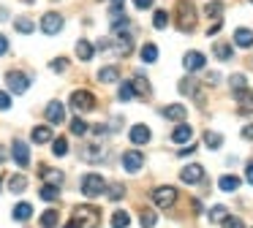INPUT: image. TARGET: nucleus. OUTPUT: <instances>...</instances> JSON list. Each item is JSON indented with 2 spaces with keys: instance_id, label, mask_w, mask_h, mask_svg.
I'll return each mask as SVG.
<instances>
[{
  "instance_id": "obj_53",
  "label": "nucleus",
  "mask_w": 253,
  "mask_h": 228,
  "mask_svg": "<svg viewBox=\"0 0 253 228\" xmlns=\"http://www.w3.org/2000/svg\"><path fill=\"white\" fill-rule=\"evenodd\" d=\"M245 174H248V182H251V185H253V160H251V163H248V171H245Z\"/></svg>"
},
{
  "instance_id": "obj_13",
  "label": "nucleus",
  "mask_w": 253,
  "mask_h": 228,
  "mask_svg": "<svg viewBox=\"0 0 253 228\" xmlns=\"http://www.w3.org/2000/svg\"><path fill=\"white\" fill-rule=\"evenodd\" d=\"M161 114H164L166 119H171V122H182V119L188 117V109L180 106V103H171V106H164V109H161Z\"/></svg>"
},
{
  "instance_id": "obj_34",
  "label": "nucleus",
  "mask_w": 253,
  "mask_h": 228,
  "mask_svg": "<svg viewBox=\"0 0 253 228\" xmlns=\"http://www.w3.org/2000/svg\"><path fill=\"white\" fill-rule=\"evenodd\" d=\"M14 27H17V33H25V36H28V33H33V30H36L33 19H28V16H19V19L14 22Z\"/></svg>"
},
{
  "instance_id": "obj_46",
  "label": "nucleus",
  "mask_w": 253,
  "mask_h": 228,
  "mask_svg": "<svg viewBox=\"0 0 253 228\" xmlns=\"http://www.w3.org/2000/svg\"><path fill=\"white\" fill-rule=\"evenodd\" d=\"M8 109H11V95L0 90V112H8Z\"/></svg>"
},
{
  "instance_id": "obj_23",
  "label": "nucleus",
  "mask_w": 253,
  "mask_h": 228,
  "mask_svg": "<svg viewBox=\"0 0 253 228\" xmlns=\"http://www.w3.org/2000/svg\"><path fill=\"white\" fill-rule=\"evenodd\" d=\"M30 215H33V206H30L28 201H22V204H17V206H14V220L25 223Z\"/></svg>"
},
{
  "instance_id": "obj_25",
  "label": "nucleus",
  "mask_w": 253,
  "mask_h": 228,
  "mask_svg": "<svg viewBox=\"0 0 253 228\" xmlns=\"http://www.w3.org/2000/svg\"><path fill=\"white\" fill-rule=\"evenodd\" d=\"M106 195H109L112 201H120L123 195H126V185L123 182H112V185H106V190H104Z\"/></svg>"
},
{
  "instance_id": "obj_19",
  "label": "nucleus",
  "mask_w": 253,
  "mask_h": 228,
  "mask_svg": "<svg viewBox=\"0 0 253 228\" xmlns=\"http://www.w3.org/2000/svg\"><path fill=\"white\" fill-rule=\"evenodd\" d=\"M93 54H95V46H93L90 41H84V38H82V41L77 43V57L87 63V60H93Z\"/></svg>"
},
{
  "instance_id": "obj_22",
  "label": "nucleus",
  "mask_w": 253,
  "mask_h": 228,
  "mask_svg": "<svg viewBox=\"0 0 253 228\" xmlns=\"http://www.w3.org/2000/svg\"><path fill=\"white\" fill-rule=\"evenodd\" d=\"M25 188H28V177H25V174H14V177L8 179V190H11V193H22Z\"/></svg>"
},
{
  "instance_id": "obj_8",
  "label": "nucleus",
  "mask_w": 253,
  "mask_h": 228,
  "mask_svg": "<svg viewBox=\"0 0 253 228\" xmlns=\"http://www.w3.org/2000/svg\"><path fill=\"white\" fill-rule=\"evenodd\" d=\"M142 166H144V152H136V150L123 152V168H126L128 174H136Z\"/></svg>"
},
{
  "instance_id": "obj_52",
  "label": "nucleus",
  "mask_w": 253,
  "mask_h": 228,
  "mask_svg": "<svg viewBox=\"0 0 253 228\" xmlns=\"http://www.w3.org/2000/svg\"><path fill=\"white\" fill-rule=\"evenodd\" d=\"M220 27H223V22H220V19H218V22H215V25H212V27H210V30H207V33H210V36H218V33H220Z\"/></svg>"
},
{
  "instance_id": "obj_45",
  "label": "nucleus",
  "mask_w": 253,
  "mask_h": 228,
  "mask_svg": "<svg viewBox=\"0 0 253 228\" xmlns=\"http://www.w3.org/2000/svg\"><path fill=\"white\" fill-rule=\"evenodd\" d=\"M66 68H68V60H66V57H57V60H52V71H55V74H63Z\"/></svg>"
},
{
  "instance_id": "obj_48",
  "label": "nucleus",
  "mask_w": 253,
  "mask_h": 228,
  "mask_svg": "<svg viewBox=\"0 0 253 228\" xmlns=\"http://www.w3.org/2000/svg\"><path fill=\"white\" fill-rule=\"evenodd\" d=\"M193 87H196V84H193V81H188V79H182V81H180V92H182V95L193 92Z\"/></svg>"
},
{
  "instance_id": "obj_11",
  "label": "nucleus",
  "mask_w": 253,
  "mask_h": 228,
  "mask_svg": "<svg viewBox=\"0 0 253 228\" xmlns=\"http://www.w3.org/2000/svg\"><path fill=\"white\" fill-rule=\"evenodd\" d=\"M182 65H185L188 74H196V71H202L204 65H207V57H204L202 52H188L185 57H182Z\"/></svg>"
},
{
  "instance_id": "obj_47",
  "label": "nucleus",
  "mask_w": 253,
  "mask_h": 228,
  "mask_svg": "<svg viewBox=\"0 0 253 228\" xmlns=\"http://www.w3.org/2000/svg\"><path fill=\"white\" fill-rule=\"evenodd\" d=\"M223 228H245V226H242L240 217H226V220H223Z\"/></svg>"
},
{
  "instance_id": "obj_37",
  "label": "nucleus",
  "mask_w": 253,
  "mask_h": 228,
  "mask_svg": "<svg viewBox=\"0 0 253 228\" xmlns=\"http://www.w3.org/2000/svg\"><path fill=\"white\" fill-rule=\"evenodd\" d=\"M52 155H57V157L68 155V141L63 139V136H60V139H55V141H52Z\"/></svg>"
},
{
  "instance_id": "obj_24",
  "label": "nucleus",
  "mask_w": 253,
  "mask_h": 228,
  "mask_svg": "<svg viewBox=\"0 0 253 228\" xmlns=\"http://www.w3.org/2000/svg\"><path fill=\"white\" fill-rule=\"evenodd\" d=\"M139 57H142V63H155V60H158V46H155V43H144Z\"/></svg>"
},
{
  "instance_id": "obj_41",
  "label": "nucleus",
  "mask_w": 253,
  "mask_h": 228,
  "mask_svg": "<svg viewBox=\"0 0 253 228\" xmlns=\"http://www.w3.org/2000/svg\"><path fill=\"white\" fill-rule=\"evenodd\" d=\"M131 36H128V33H120V41H117V49H120V54H131Z\"/></svg>"
},
{
  "instance_id": "obj_30",
  "label": "nucleus",
  "mask_w": 253,
  "mask_h": 228,
  "mask_svg": "<svg viewBox=\"0 0 253 228\" xmlns=\"http://www.w3.org/2000/svg\"><path fill=\"white\" fill-rule=\"evenodd\" d=\"M212 52H215V57H218V60H223V63H226V60H231L234 49H231V43H215Z\"/></svg>"
},
{
  "instance_id": "obj_58",
  "label": "nucleus",
  "mask_w": 253,
  "mask_h": 228,
  "mask_svg": "<svg viewBox=\"0 0 253 228\" xmlns=\"http://www.w3.org/2000/svg\"><path fill=\"white\" fill-rule=\"evenodd\" d=\"M251 3H253V0H251Z\"/></svg>"
},
{
  "instance_id": "obj_44",
  "label": "nucleus",
  "mask_w": 253,
  "mask_h": 228,
  "mask_svg": "<svg viewBox=\"0 0 253 228\" xmlns=\"http://www.w3.org/2000/svg\"><path fill=\"white\" fill-rule=\"evenodd\" d=\"M71 133L74 136H84V133H87V122H84V119H71Z\"/></svg>"
},
{
  "instance_id": "obj_9",
  "label": "nucleus",
  "mask_w": 253,
  "mask_h": 228,
  "mask_svg": "<svg viewBox=\"0 0 253 228\" xmlns=\"http://www.w3.org/2000/svg\"><path fill=\"white\" fill-rule=\"evenodd\" d=\"M11 155H14V160H17L19 168H28V166H30V152H28V144H25L22 139H14Z\"/></svg>"
},
{
  "instance_id": "obj_49",
  "label": "nucleus",
  "mask_w": 253,
  "mask_h": 228,
  "mask_svg": "<svg viewBox=\"0 0 253 228\" xmlns=\"http://www.w3.org/2000/svg\"><path fill=\"white\" fill-rule=\"evenodd\" d=\"M133 5H136L139 11H144V8H153V0H133Z\"/></svg>"
},
{
  "instance_id": "obj_26",
  "label": "nucleus",
  "mask_w": 253,
  "mask_h": 228,
  "mask_svg": "<svg viewBox=\"0 0 253 228\" xmlns=\"http://www.w3.org/2000/svg\"><path fill=\"white\" fill-rule=\"evenodd\" d=\"M229 84H231V90H234V95H242V92L248 90V79H245L242 74H234V76L229 79Z\"/></svg>"
},
{
  "instance_id": "obj_29",
  "label": "nucleus",
  "mask_w": 253,
  "mask_h": 228,
  "mask_svg": "<svg viewBox=\"0 0 253 228\" xmlns=\"http://www.w3.org/2000/svg\"><path fill=\"white\" fill-rule=\"evenodd\" d=\"M57 217H60V215H57V212L55 209H46L44 212V215H41V228H57Z\"/></svg>"
},
{
  "instance_id": "obj_56",
  "label": "nucleus",
  "mask_w": 253,
  "mask_h": 228,
  "mask_svg": "<svg viewBox=\"0 0 253 228\" xmlns=\"http://www.w3.org/2000/svg\"><path fill=\"white\" fill-rule=\"evenodd\" d=\"M22 3H28V5H30V3H36V0H22Z\"/></svg>"
},
{
  "instance_id": "obj_10",
  "label": "nucleus",
  "mask_w": 253,
  "mask_h": 228,
  "mask_svg": "<svg viewBox=\"0 0 253 228\" xmlns=\"http://www.w3.org/2000/svg\"><path fill=\"white\" fill-rule=\"evenodd\" d=\"M180 179L185 185H199L204 179V166H199V163H191V166H185L180 171Z\"/></svg>"
},
{
  "instance_id": "obj_33",
  "label": "nucleus",
  "mask_w": 253,
  "mask_h": 228,
  "mask_svg": "<svg viewBox=\"0 0 253 228\" xmlns=\"http://www.w3.org/2000/svg\"><path fill=\"white\" fill-rule=\"evenodd\" d=\"M153 27L155 30H166V27H169V14H166V11H155L153 14Z\"/></svg>"
},
{
  "instance_id": "obj_55",
  "label": "nucleus",
  "mask_w": 253,
  "mask_h": 228,
  "mask_svg": "<svg viewBox=\"0 0 253 228\" xmlns=\"http://www.w3.org/2000/svg\"><path fill=\"white\" fill-rule=\"evenodd\" d=\"M66 228H79V226H77L74 220H68V223H66Z\"/></svg>"
},
{
  "instance_id": "obj_38",
  "label": "nucleus",
  "mask_w": 253,
  "mask_h": 228,
  "mask_svg": "<svg viewBox=\"0 0 253 228\" xmlns=\"http://www.w3.org/2000/svg\"><path fill=\"white\" fill-rule=\"evenodd\" d=\"M226 217H229V209H226V206H212V209H210V220L212 223H223Z\"/></svg>"
},
{
  "instance_id": "obj_20",
  "label": "nucleus",
  "mask_w": 253,
  "mask_h": 228,
  "mask_svg": "<svg viewBox=\"0 0 253 228\" xmlns=\"http://www.w3.org/2000/svg\"><path fill=\"white\" fill-rule=\"evenodd\" d=\"M104 157V150H101L98 144H87V147H82V160H101Z\"/></svg>"
},
{
  "instance_id": "obj_2",
  "label": "nucleus",
  "mask_w": 253,
  "mask_h": 228,
  "mask_svg": "<svg viewBox=\"0 0 253 228\" xmlns=\"http://www.w3.org/2000/svg\"><path fill=\"white\" fill-rule=\"evenodd\" d=\"M177 22H180L182 30H193V25H196V8H193L191 0H177Z\"/></svg>"
},
{
  "instance_id": "obj_36",
  "label": "nucleus",
  "mask_w": 253,
  "mask_h": 228,
  "mask_svg": "<svg viewBox=\"0 0 253 228\" xmlns=\"http://www.w3.org/2000/svg\"><path fill=\"white\" fill-rule=\"evenodd\" d=\"M41 198H44V201H57V198H60L57 185H44V188H41Z\"/></svg>"
},
{
  "instance_id": "obj_40",
  "label": "nucleus",
  "mask_w": 253,
  "mask_h": 228,
  "mask_svg": "<svg viewBox=\"0 0 253 228\" xmlns=\"http://www.w3.org/2000/svg\"><path fill=\"white\" fill-rule=\"evenodd\" d=\"M220 190H226V193H231V190H237L240 188V179L237 177H220Z\"/></svg>"
},
{
  "instance_id": "obj_15",
  "label": "nucleus",
  "mask_w": 253,
  "mask_h": 228,
  "mask_svg": "<svg viewBox=\"0 0 253 228\" xmlns=\"http://www.w3.org/2000/svg\"><path fill=\"white\" fill-rule=\"evenodd\" d=\"M234 43L242 49H251L253 46V30H248V27H237L234 30Z\"/></svg>"
},
{
  "instance_id": "obj_5",
  "label": "nucleus",
  "mask_w": 253,
  "mask_h": 228,
  "mask_svg": "<svg viewBox=\"0 0 253 228\" xmlns=\"http://www.w3.org/2000/svg\"><path fill=\"white\" fill-rule=\"evenodd\" d=\"M153 201H155V206H161V209H169V206H174V201H177V190L171 188V185H161V188L153 190Z\"/></svg>"
},
{
  "instance_id": "obj_51",
  "label": "nucleus",
  "mask_w": 253,
  "mask_h": 228,
  "mask_svg": "<svg viewBox=\"0 0 253 228\" xmlns=\"http://www.w3.org/2000/svg\"><path fill=\"white\" fill-rule=\"evenodd\" d=\"M242 139H248V141L253 139V125H245V128H242Z\"/></svg>"
},
{
  "instance_id": "obj_54",
  "label": "nucleus",
  "mask_w": 253,
  "mask_h": 228,
  "mask_svg": "<svg viewBox=\"0 0 253 228\" xmlns=\"http://www.w3.org/2000/svg\"><path fill=\"white\" fill-rule=\"evenodd\" d=\"M6 160V150H3V147H0V163Z\"/></svg>"
},
{
  "instance_id": "obj_50",
  "label": "nucleus",
  "mask_w": 253,
  "mask_h": 228,
  "mask_svg": "<svg viewBox=\"0 0 253 228\" xmlns=\"http://www.w3.org/2000/svg\"><path fill=\"white\" fill-rule=\"evenodd\" d=\"M6 52H8V38L0 33V54H6Z\"/></svg>"
},
{
  "instance_id": "obj_35",
  "label": "nucleus",
  "mask_w": 253,
  "mask_h": 228,
  "mask_svg": "<svg viewBox=\"0 0 253 228\" xmlns=\"http://www.w3.org/2000/svg\"><path fill=\"white\" fill-rule=\"evenodd\" d=\"M139 220H142V228H155V223H158V217H155L153 209H142V215H139Z\"/></svg>"
},
{
  "instance_id": "obj_21",
  "label": "nucleus",
  "mask_w": 253,
  "mask_h": 228,
  "mask_svg": "<svg viewBox=\"0 0 253 228\" xmlns=\"http://www.w3.org/2000/svg\"><path fill=\"white\" fill-rule=\"evenodd\" d=\"M133 87V95H142V98H150V81L142 79V76H136V79L131 81Z\"/></svg>"
},
{
  "instance_id": "obj_16",
  "label": "nucleus",
  "mask_w": 253,
  "mask_h": 228,
  "mask_svg": "<svg viewBox=\"0 0 253 228\" xmlns=\"http://www.w3.org/2000/svg\"><path fill=\"white\" fill-rule=\"evenodd\" d=\"M117 79H120V68H117V65H106V68L98 71V81H101V84H115Z\"/></svg>"
},
{
  "instance_id": "obj_12",
  "label": "nucleus",
  "mask_w": 253,
  "mask_h": 228,
  "mask_svg": "<svg viewBox=\"0 0 253 228\" xmlns=\"http://www.w3.org/2000/svg\"><path fill=\"white\" fill-rule=\"evenodd\" d=\"M46 119H49V125H60L63 119H66V109H63L60 101H49V106L44 109Z\"/></svg>"
},
{
  "instance_id": "obj_4",
  "label": "nucleus",
  "mask_w": 253,
  "mask_h": 228,
  "mask_svg": "<svg viewBox=\"0 0 253 228\" xmlns=\"http://www.w3.org/2000/svg\"><path fill=\"white\" fill-rule=\"evenodd\" d=\"M106 190V182L101 174H84L82 177V193L87 195V198H95V195H101Z\"/></svg>"
},
{
  "instance_id": "obj_6",
  "label": "nucleus",
  "mask_w": 253,
  "mask_h": 228,
  "mask_svg": "<svg viewBox=\"0 0 253 228\" xmlns=\"http://www.w3.org/2000/svg\"><path fill=\"white\" fill-rule=\"evenodd\" d=\"M6 84L11 92H17V95H22V92H28L30 87V76L22 74V71H8L6 74Z\"/></svg>"
},
{
  "instance_id": "obj_17",
  "label": "nucleus",
  "mask_w": 253,
  "mask_h": 228,
  "mask_svg": "<svg viewBox=\"0 0 253 228\" xmlns=\"http://www.w3.org/2000/svg\"><path fill=\"white\" fill-rule=\"evenodd\" d=\"M128 139H131L133 144H147L150 141V128L147 125H133L131 133H128Z\"/></svg>"
},
{
  "instance_id": "obj_7",
  "label": "nucleus",
  "mask_w": 253,
  "mask_h": 228,
  "mask_svg": "<svg viewBox=\"0 0 253 228\" xmlns=\"http://www.w3.org/2000/svg\"><path fill=\"white\" fill-rule=\"evenodd\" d=\"M41 30H44L46 36H57V33L63 30V16L57 14V11H46V14L41 16Z\"/></svg>"
},
{
  "instance_id": "obj_1",
  "label": "nucleus",
  "mask_w": 253,
  "mask_h": 228,
  "mask_svg": "<svg viewBox=\"0 0 253 228\" xmlns=\"http://www.w3.org/2000/svg\"><path fill=\"white\" fill-rule=\"evenodd\" d=\"M71 220L77 223L79 228H98L101 212H98V206H93V204H79V206H74Z\"/></svg>"
},
{
  "instance_id": "obj_43",
  "label": "nucleus",
  "mask_w": 253,
  "mask_h": 228,
  "mask_svg": "<svg viewBox=\"0 0 253 228\" xmlns=\"http://www.w3.org/2000/svg\"><path fill=\"white\" fill-rule=\"evenodd\" d=\"M117 98H120V101H131V98H133V87H131V81H123L120 90H117Z\"/></svg>"
},
{
  "instance_id": "obj_27",
  "label": "nucleus",
  "mask_w": 253,
  "mask_h": 228,
  "mask_svg": "<svg viewBox=\"0 0 253 228\" xmlns=\"http://www.w3.org/2000/svg\"><path fill=\"white\" fill-rule=\"evenodd\" d=\"M112 30H115V33H128V30H131V19H128V16L126 14H115V22H112Z\"/></svg>"
},
{
  "instance_id": "obj_39",
  "label": "nucleus",
  "mask_w": 253,
  "mask_h": 228,
  "mask_svg": "<svg viewBox=\"0 0 253 228\" xmlns=\"http://www.w3.org/2000/svg\"><path fill=\"white\" fill-rule=\"evenodd\" d=\"M204 11H207V16H212V19L218 22L220 14H223V3H220V0H212V3H207V8H204Z\"/></svg>"
},
{
  "instance_id": "obj_57",
  "label": "nucleus",
  "mask_w": 253,
  "mask_h": 228,
  "mask_svg": "<svg viewBox=\"0 0 253 228\" xmlns=\"http://www.w3.org/2000/svg\"><path fill=\"white\" fill-rule=\"evenodd\" d=\"M0 188H3V179H0Z\"/></svg>"
},
{
  "instance_id": "obj_31",
  "label": "nucleus",
  "mask_w": 253,
  "mask_h": 228,
  "mask_svg": "<svg viewBox=\"0 0 253 228\" xmlns=\"http://www.w3.org/2000/svg\"><path fill=\"white\" fill-rule=\"evenodd\" d=\"M41 177L49 179L52 185H60V182H63V171H57V168H46V166H41Z\"/></svg>"
},
{
  "instance_id": "obj_32",
  "label": "nucleus",
  "mask_w": 253,
  "mask_h": 228,
  "mask_svg": "<svg viewBox=\"0 0 253 228\" xmlns=\"http://www.w3.org/2000/svg\"><path fill=\"white\" fill-rule=\"evenodd\" d=\"M204 144H207L210 150H218V147L223 144V136L215 133V130H207V133H204Z\"/></svg>"
},
{
  "instance_id": "obj_3",
  "label": "nucleus",
  "mask_w": 253,
  "mask_h": 228,
  "mask_svg": "<svg viewBox=\"0 0 253 228\" xmlns=\"http://www.w3.org/2000/svg\"><path fill=\"white\" fill-rule=\"evenodd\" d=\"M68 103H71L74 112H93L95 109V95L87 92V90H77V92H71Z\"/></svg>"
},
{
  "instance_id": "obj_14",
  "label": "nucleus",
  "mask_w": 253,
  "mask_h": 228,
  "mask_svg": "<svg viewBox=\"0 0 253 228\" xmlns=\"http://www.w3.org/2000/svg\"><path fill=\"white\" fill-rule=\"evenodd\" d=\"M171 141H174V144H188V141H193V128L185 122H180L171 130Z\"/></svg>"
},
{
  "instance_id": "obj_42",
  "label": "nucleus",
  "mask_w": 253,
  "mask_h": 228,
  "mask_svg": "<svg viewBox=\"0 0 253 228\" xmlns=\"http://www.w3.org/2000/svg\"><path fill=\"white\" fill-rule=\"evenodd\" d=\"M237 101H240L242 112H253V92H242V95H237Z\"/></svg>"
},
{
  "instance_id": "obj_28",
  "label": "nucleus",
  "mask_w": 253,
  "mask_h": 228,
  "mask_svg": "<svg viewBox=\"0 0 253 228\" xmlns=\"http://www.w3.org/2000/svg\"><path fill=\"white\" fill-rule=\"evenodd\" d=\"M128 223H131V215H128L126 209H120V212L112 215V228H128Z\"/></svg>"
},
{
  "instance_id": "obj_18",
  "label": "nucleus",
  "mask_w": 253,
  "mask_h": 228,
  "mask_svg": "<svg viewBox=\"0 0 253 228\" xmlns=\"http://www.w3.org/2000/svg\"><path fill=\"white\" fill-rule=\"evenodd\" d=\"M30 139H33L36 144H46V141H52V128L49 125H36L33 133H30Z\"/></svg>"
}]
</instances>
